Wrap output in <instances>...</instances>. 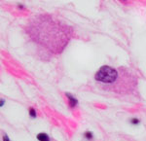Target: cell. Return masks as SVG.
<instances>
[{
  "instance_id": "3",
  "label": "cell",
  "mask_w": 146,
  "mask_h": 141,
  "mask_svg": "<svg viewBox=\"0 0 146 141\" xmlns=\"http://www.w3.org/2000/svg\"><path fill=\"white\" fill-rule=\"evenodd\" d=\"M65 96H66V98L68 100V104H69L70 108H75L77 106V104H78V99H77L74 95H72L71 93H65Z\"/></svg>"
},
{
  "instance_id": "8",
  "label": "cell",
  "mask_w": 146,
  "mask_h": 141,
  "mask_svg": "<svg viewBox=\"0 0 146 141\" xmlns=\"http://www.w3.org/2000/svg\"><path fill=\"white\" fill-rule=\"evenodd\" d=\"M2 141H11L10 138L8 137V135H4L3 138H2Z\"/></svg>"
},
{
  "instance_id": "5",
  "label": "cell",
  "mask_w": 146,
  "mask_h": 141,
  "mask_svg": "<svg viewBox=\"0 0 146 141\" xmlns=\"http://www.w3.org/2000/svg\"><path fill=\"white\" fill-rule=\"evenodd\" d=\"M84 137H85V139H87L88 141H91L94 139V133L92 132V131H85Z\"/></svg>"
},
{
  "instance_id": "10",
  "label": "cell",
  "mask_w": 146,
  "mask_h": 141,
  "mask_svg": "<svg viewBox=\"0 0 146 141\" xmlns=\"http://www.w3.org/2000/svg\"><path fill=\"white\" fill-rule=\"evenodd\" d=\"M18 7H19L20 9H25V7H23V5H22V4H19Z\"/></svg>"
},
{
  "instance_id": "1",
  "label": "cell",
  "mask_w": 146,
  "mask_h": 141,
  "mask_svg": "<svg viewBox=\"0 0 146 141\" xmlns=\"http://www.w3.org/2000/svg\"><path fill=\"white\" fill-rule=\"evenodd\" d=\"M25 33L40 48L52 55H58L72 38L73 30L53 16L40 14L28 22Z\"/></svg>"
},
{
  "instance_id": "2",
  "label": "cell",
  "mask_w": 146,
  "mask_h": 141,
  "mask_svg": "<svg viewBox=\"0 0 146 141\" xmlns=\"http://www.w3.org/2000/svg\"><path fill=\"white\" fill-rule=\"evenodd\" d=\"M95 81L101 90L120 95H133L137 90V77L124 67L103 65L95 74Z\"/></svg>"
},
{
  "instance_id": "4",
  "label": "cell",
  "mask_w": 146,
  "mask_h": 141,
  "mask_svg": "<svg viewBox=\"0 0 146 141\" xmlns=\"http://www.w3.org/2000/svg\"><path fill=\"white\" fill-rule=\"evenodd\" d=\"M36 138L38 141H51L49 135L45 132H40L36 135Z\"/></svg>"
},
{
  "instance_id": "6",
  "label": "cell",
  "mask_w": 146,
  "mask_h": 141,
  "mask_svg": "<svg viewBox=\"0 0 146 141\" xmlns=\"http://www.w3.org/2000/svg\"><path fill=\"white\" fill-rule=\"evenodd\" d=\"M28 114H29V117L32 119H35L37 117V113H36V110L34 109V108L30 107L29 109H28Z\"/></svg>"
},
{
  "instance_id": "7",
  "label": "cell",
  "mask_w": 146,
  "mask_h": 141,
  "mask_svg": "<svg viewBox=\"0 0 146 141\" xmlns=\"http://www.w3.org/2000/svg\"><path fill=\"white\" fill-rule=\"evenodd\" d=\"M129 124H133V126H137V124H140V120L137 118H133L129 120Z\"/></svg>"
},
{
  "instance_id": "9",
  "label": "cell",
  "mask_w": 146,
  "mask_h": 141,
  "mask_svg": "<svg viewBox=\"0 0 146 141\" xmlns=\"http://www.w3.org/2000/svg\"><path fill=\"white\" fill-rule=\"evenodd\" d=\"M4 103H5V100H4V99H1V101H0V106H3V105H4Z\"/></svg>"
},
{
  "instance_id": "11",
  "label": "cell",
  "mask_w": 146,
  "mask_h": 141,
  "mask_svg": "<svg viewBox=\"0 0 146 141\" xmlns=\"http://www.w3.org/2000/svg\"><path fill=\"white\" fill-rule=\"evenodd\" d=\"M124 1H126V0H124Z\"/></svg>"
}]
</instances>
